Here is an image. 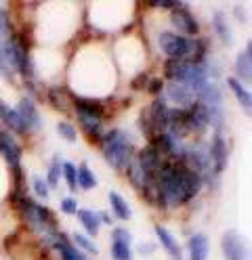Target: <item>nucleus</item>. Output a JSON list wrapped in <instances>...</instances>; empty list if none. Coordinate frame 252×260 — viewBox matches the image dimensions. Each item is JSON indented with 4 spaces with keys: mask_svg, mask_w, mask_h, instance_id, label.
<instances>
[{
    "mask_svg": "<svg viewBox=\"0 0 252 260\" xmlns=\"http://www.w3.org/2000/svg\"><path fill=\"white\" fill-rule=\"evenodd\" d=\"M204 187L202 176L179 159H164L154 181L149 204L156 208H181L189 204Z\"/></svg>",
    "mask_w": 252,
    "mask_h": 260,
    "instance_id": "nucleus-1",
    "label": "nucleus"
},
{
    "mask_svg": "<svg viewBox=\"0 0 252 260\" xmlns=\"http://www.w3.org/2000/svg\"><path fill=\"white\" fill-rule=\"evenodd\" d=\"M99 147H101V153H103L105 161L116 172H124L132 161L134 153H137L132 137L122 128L105 130L103 137L99 141Z\"/></svg>",
    "mask_w": 252,
    "mask_h": 260,
    "instance_id": "nucleus-2",
    "label": "nucleus"
},
{
    "mask_svg": "<svg viewBox=\"0 0 252 260\" xmlns=\"http://www.w3.org/2000/svg\"><path fill=\"white\" fill-rule=\"evenodd\" d=\"M17 208H19L21 216L25 218V222L30 224L32 231H36L48 246L53 243V239L59 235V229H57V220H55V214L50 210L38 202H34L27 195H19L17 198Z\"/></svg>",
    "mask_w": 252,
    "mask_h": 260,
    "instance_id": "nucleus-3",
    "label": "nucleus"
},
{
    "mask_svg": "<svg viewBox=\"0 0 252 260\" xmlns=\"http://www.w3.org/2000/svg\"><path fill=\"white\" fill-rule=\"evenodd\" d=\"M0 153H3V157L7 159V164L15 176V183L19 185L21 178H23V170H21V145L15 141V137L9 133V130H3L0 128Z\"/></svg>",
    "mask_w": 252,
    "mask_h": 260,
    "instance_id": "nucleus-4",
    "label": "nucleus"
},
{
    "mask_svg": "<svg viewBox=\"0 0 252 260\" xmlns=\"http://www.w3.org/2000/svg\"><path fill=\"white\" fill-rule=\"evenodd\" d=\"M171 25L175 27V34H181L185 38H200V23L189 11V5L185 3H177V7L171 11Z\"/></svg>",
    "mask_w": 252,
    "mask_h": 260,
    "instance_id": "nucleus-5",
    "label": "nucleus"
},
{
    "mask_svg": "<svg viewBox=\"0 0 252 260\" xmlns=\"http://www.w3.org/2000/svg\"><path fill=\"white\" fill-rule=\"evenodd\" d=\"M164 101L173 109H187L195 103V92L183 82H168L164 84Z\"/></svg>",
    "mask_w": 252,
    "mask_h": 260,
    "instance_id": "nucleus-6",
    "label": "nucleus"
},
{
    "mask_svg": "<svg viewBox=\"0 0 252 260\" xmlns=\"http://www.w3.org/2000/svg\"><path fill=\"white\" fill-rule=\"evenodd\" d=\"M208 157H210V174H212V178L221 176L223 170L227 168V161H229L227 141L223 139L221 133L212 135V141L208 143Z\"/></svg>",
    "mask_w": 252,
    "mask_h": 260,
    "instance_id": "nucleus-7",
    "label": "nucleus"
},
{
    "mask_svg": "<svg viewBox=\"0 0 252 260\" xmlns=\"http://www.w3.org/2000/svg\"><path fill=\"white\" fill-rule=\"evenodd\" d=\"M15 111H17V116H19L25 133H38V130L42 128L40 111H38L36 103H34L30 96H23V99H19V103H17V107H15Z\"/></svg>",
    "mask_w": 252,
    "mask_h": 260,
    "instance_id": "nucleus-8",
    "label": "nucleus"
},
{
    "mask_svg": "<svg viewBox=\"0 0 252 260\" xmlns=\"http://www.w3.org/2000/svg\"><path fill=\"white\" fill-rule=\"evenodd\" d=\"M221 250L225 260H248V248L238 231H225L221 237Z\"/></svg>",
    "mask_w": 252,
    "mask_h": 260,
    "instance_id": "nucleus-9",
    "label": "nucleus"
},
{
    "mask_svg": "<svg viewBox=\"0 0 252 260\" xmlns=\"http://www.w3.org/2000/svg\"><path fill=\"white\" fill-rule=\"evenodd\" d=\"M235 80L238 82H250L252 80V44L246 42V48L235 57Z\"/></svg>",
    "mask_w": 252,
    "mask_h": 260,
    "instance_id": "nucleus-10",
    "label": "nucleus"
},
{
    "mask_svg": "<svg viewBox=\"0 0 252 260\" xmlns=\"http://www.w3.org/2000/svg\"><path fill=\"white\" fill-rule=\"evenodd\" d=\"M76 116H78V124L84 130V135H87L91 141L99 143L101 137H103V133H105L103 120H99L95 116H89V113H80V111H76Z\"/></svg>",
    "mask_w": 252,
    "mask_h": 260,
    "instance_id": "nucleus-11",
    "label": "nucleus"
},
{
    "mask_svg": "<svg viewBox=\"0 0 252 260\" xmlns=\"http://www.w3.org/2000/svg\"><path fill=\"white\" fill-rule=\"evenodd\" d=\"M57 252H59V256H61V260H87V256H84V252H80L74 243H72V239H67L65 237V233H61L59 231V235L53 239V243H50Z\"/></svg>",
    "mask_w": 252,
    "mask_h": 260,
    "instance_id": "nucleus-12",
    "label": "nucleus"
},
{
    "mask_svg": "<svg viewBox=\"0 0 252 260\" xmlns=\"http://www.w3.org/2000/svg\"><path fill=\"white\" fill-rule=\"evenodd\" d=\"M187 250H189V260H208L210 254V243L204 233H195L187 241Z\"/></svg>",
    "mask_w": 252,
    "mask_h": 260,
    "instance_id": "nucleus-13",
    "label": "nucleus"
},
{
    "mask_svg": "<svg viewBox=\"0 0 252 260\" xmlns=\"http://www.w3.org/2000/svg\"><path fill=\"white\" fill-rule=\"evenodd\" d=\"M154 231H156V237H158V241L162 243V248L171 254L175 260H181L183 258V254H181V248H179V243H177V237L166 229V226H162V224H156L154 226Z\"/></svg>",
    "mask_w": 252,
    "mask_h": 260,
    "instance_id": "nucleus-14",
    "label": "nucleus"
},
{
    "mask_svg": "<svg viewBox=\"0 0 252 260\" xmlns=\"http://www.w3.org/2000/svg\"><path fill=\"white\" fill-rule=\"evenodd\" d=\"M0 120H3V124L9 128V133H15V135H25L23 130V124L19 120V116H17L15 107H9L7 103L0 101Z\"/></svg>",
    "mask_w": 252,
    "mask_h": 260,
    "instance_id": "nucleus-15",
    "label": "nucleus"
},
{
    "mask_svg": "<svg viewBox=\"0 0 252 260\" xmlns=\"http://www.w3.org/2000/svg\"><path fill=\"white\" fill-rule=\"evenodd\" d=\"M212 29H214V34L221 38L223 44H227V46L233 44L231 25H229V21H227V17H225V13H221V11L214 13V17H212Z\"/></svg>",
    "mask_w": 252,
    "mask_h": 260,
    "instance_id": "nucleus-16",
    "label": "nucleus"
},
{
    "mask_svg": "<svg viewBox=\"0 0 252 260\" xmlns=\"http://www.w3.org/2000/svg\"><path fill=\"white\" fill-rule=\"evenodd\" d=\"M107 200H109V206H111V210H114V214H116L118 220H130L132 218V210H130L128 202L118 191H109Z\"/></svg>",
    "mask_w": 252,
    "mask_h": 260,
    "instance_id": "nucleus-17",
    "label": "nucleus"
},
{
    "mask_svg": "<svg viewBox=\"0 0 252 260\" xmlns=\"http://www.w3.org/2000/svg\"><path fill=\"white\" fill-rule=\"evenodd\" d=\"M76 216H78L80 224L84 226V231H87V235H91V237L99 235L101 222H99V218H97V212H93V210H87V208H84V210H78Z\"/></svg>",
    "mask_w": 252,
    "mask_h": 260,
    "instance_id": "nucleus-18",
    "label": "nucleus"
},
{
    "mask_svg": "<svg viewBox=\"0 0 252 260\" xmlns=\"http://www.w3.org/2000/svg\"><path fill=\"white\" fill-rule=\"evenodd\" d=\"M227 86H229V90L235 94V99H238V103L242 105V109H244L246 113H250L252 99H250V92L244 88V84L238 82V80H235L233 76H229V78H227Z\"/></svg>",
    "mask_w": 252,
    "mask_h": 260,
    "instance_id": "nucleus-19",
    "label": "nucleus"
},
{
    "mask_svg": "<svg viewBox=\"0 0 252 260\" xmlns=\"http://www.w3.org/2000/svg\"><path fill=\"white\" fill-rule=\"evenodd\" d=\"M76 174H78V187L84 191H91L97 187V176L93 174V170L87 164L76 166Z\"/></svg>",
    "mask_w": 252,
    "mask_h": 260,
    "instance_id": "nucleus-20",
    "label": "nucleus"
},
{
    "mask_svg": "<svg viewBox=\"0 0 252 260\" xmlns=\"http://www.w3.org/2000/svg\"><path fill=\"white\" fill-rule=\"evenodd\" d=\"M72 243L80 250V252H89V254H99V248H97V243L89 237V235H84L80 231L72 233Z\"/></svg>",
    "mask_w": 252,
    "mask_h": 260,
    "instance_id": "nucleus-21",
    "label": "nucleus"
},
{
    "mask_svg": "<svg viewBox=\"0 0 252 260\" xmlns=\"http://www.w3.org/2000/svg\"><path fill=\"white\" fill-rule=\"evenodd\" d=\"M111 258L114 260H132V250H130V243L120 241V239H111Z\"/></svg>",
    "mask_w": 252,
    "mask_h": 260,
    "instance_id": "nucleus-22",
    "label": "nucleus"
},
{
    "mask_svg": "<svg viewBox=\"0 0 252 260\" xmlns=\"http://www.w3.org/2000/svg\"><path fill=\"white\" fill-rule=\"evenodd\" d=\"M61 164H63V159H61L59 155H55L53 161H50L48 174H46V178H44L46 185H48V189H53V187L59 185V178H61Z\"/></svg>",
    "mask_w": 252,
    "mask_h": 260,
    "instance_id": "nucleus-23",
    "label": "nucleus"
},
{
    "mask_svg": "<svg viewBox=\"0 0 252 260\" xmlns=\"http://www.w3.org/2000/svg\"><path fill=\"white\" fill-rule=\"evenodd\" d=\"M61 176L65 178L67 187H70L72 191L78 189V174H76V164H72V161H63L61 164Z\"/></svg>",
    "mask_w": 252,
    "mask_h": 260,
    "instance_id": "nucleus-24",
    "label": "nucleus"
},
{
    "mask_svg": "<svg viewBox=\"0 0 252 260\" xmlns=\"http://www.w3.org/2000/svg\"><path fill=\"white\" fill-rule=\"evenodd\" d=\"M57 133H59V137H61V139H65L67 143H76V141H78L76 126H74V124H70V122H65V120H61V122L57 124Z\"/></svg>",
    "mask_w": 252,
    "mask_h": 260,
    "instance_id": "nucleus-25",
    "label": "nucleus"
},
{
    "mask_svg": "<svg viewBox=\"0 0 252 260\" xmlns=\"http://www.w3.org/2000/svg\"><path fill=\"white\" fill-rule=\"evenodd\" d=\"M15 31L11 29V19H9V11L5 9V5H0V38H9Z\"/></svg>",
    "mask_w": 252,
    "mask_h": 260,
    "instance_id": "nucleus-26",
    "label": "nucleus"
},
{
    "mask_svg": "<svg viewBox=\"0 0 252 260\" xmlns=\"http://www.w3.org/2000/svg\"><path fill=\"white\" fill-rule=\"evenodd\" d=\"M32 189H34V193H36L40 200H48L50 189H48V185H46L44 178H40V176H32Z\"/></svg>",
    "mask_w": 252,
    "mask_h": 260,
    "instance_id": "nucleus-27",
    "label": "nucleus"
},
{
    "mask_svg": "<svg viewBox=\"0 0 252 260\" xmlns=\"http://www.w3.org/2000/svg\"><path fill=\"white\" fill-rule=\"evenodd\" d=\"M48 99H50V103H53L57 109H65L67 107V96L63 94L61 88H50L48 90Z\"/></svg>",
    "mask_w": 252,
    "mask_h": 260,
    "instance_id": "nucleus-28",
    "label": "nucleus"
},
{
    "mask_svg": "<svg viewBox=\"0 0 252 260\" xmlns=\"http://www.w3.org/2000/svg\"><path fill=\"white\" fill-rule=\"evenodd\" d=\"M59 208H61V212H63V214H70V216H74L78 210H80L76 198H63V200L59 202Z\"/></svg>",
    "mask_w": 252,
    "mask_h": 260,
    "instance_id": "nucleus-29",
    "label": "nucleus"
},
{
    "mask_svg": "<svg viewBox=\"0 0 252 260\" xmlns=\"http://www.w3.org/2000/svg\"><path fill=\"white\" fill-rule=\"evenodd\" d=\"M0 76H3V78H7V80H15V72L9 68V63L3 59V55H0Z\"/></svg>",
    "mask_w": 252,
    "mask_h": 260,
    "instance_id": "nucleus-30",
    "label": "nucleus"
},
{
    "mask_svg": "<svg viewBox=\"0 0 252 260\" xmlns=\"http://www.w3.org/2000/svg\"><path fill=\"white\" fill-rule=\"evenodd\" d=\"M147 90L151 92V94H154V96H160L162 94V90H164V82H162V80H149V86H147Z\"/></svg>",
    "mask_w": 252,
    "mask_h": 260,
    "instance_id": "nucleus-31",
    "label": "nucleus"
},
{
    "mask_svg": "<svg viewBox=\"0 0 252 260\" xmlns=\"http://www.w3.org/2000/svg\"><path fill=\"white\" fill-rule=\"evenodd\" d=\"M97 218H99V222H101V224H111V222H114L111 214H109V212H105V210H99V212H97Z\"/></svg>",
    "mask_w": 252,
    "mask_h": 260,
    "instance_id": "nucleus-32",
    "label": "nucleus"
},
{
    "mask_svg": "<svg viewBox=\"0 0 252 260\" xmlns=\"http://www.w3.org/2000/svg\"><path fill=\"white\" fill-rule=\"evenodd\" d=\"M141 254H145V256H149L151 252H154V246H151V243H141Z\"/></svg>",
    "mask_w": 252,
    "mask_h": 260,
    "instance_id": "nucleus-33",
    "label": "nucleus"
}]
</instances>
